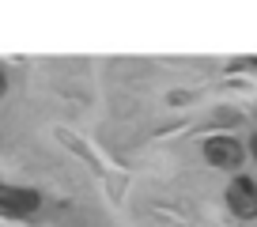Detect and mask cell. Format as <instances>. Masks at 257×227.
<instances>
[{"label": "cell", "instance_id": "cell-3", "mask_svg": "<svg viewBox=\"0 0 257 227\" xmlns=\"http://www.w3.org/2000/svg\"><path fill=\"white\" fill-rule=\"evenodd\" d=\"M204 155H208V163H216V167H238L242 163V144L231 137H219V140H208L204 144Z\"/></svg>", "mask_w": 257, "mask_h": 227}, {"label": "cell", "instance_id": "cell-2", "mask_svg": "<svg viewBox=\"0 0 257 227\" xmlns=\"http://www.w3.org/2000/svg\"><path fill=\"white\" fill-rule=\"evenodd\" d=\"M34 208H38V193L0 186V212H8V216H31Z\"/></svg>", "mask_w": 257, "mask_h": 227}, {"label": "cell", "instance_id": "cell-4", "mask_svg": "<svg viewBox=\"0 0 257 227\" xmlns=\"http://www.w3.org/2000/svg\"><path fill=\"white\" fill-rule=\"evenodd\" d=\"M4 91H8V80H4V72H0V95H4Z\"/></svg>", "mask_w": 257, "mask_h": 227}, {"label": "cell", "instance_id": "cell-1", "mask_svg": "<svg viewBox=\"0 0 257 227\" xmlns=\"http://www.w3.org/2000/svg\"><path fill=\"white\" fill-rule=\"evenodd\" d=\"M227 204H231V212L253 219L257 216V186L249 178H234L231 186H227Z\"/></svg>", "mask_w": 257, "mask_h": 227}]
</instances>
